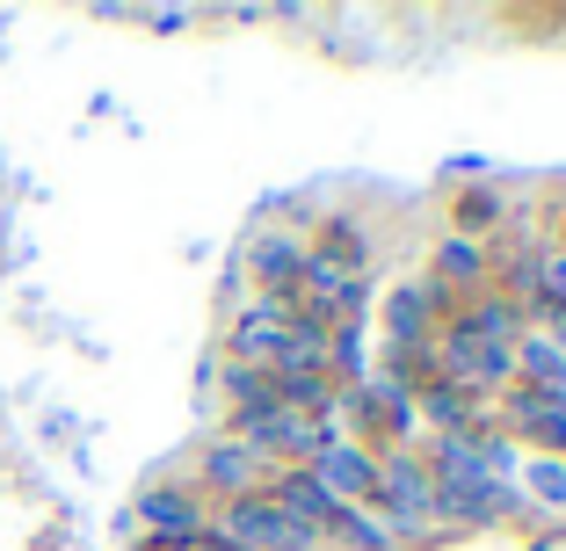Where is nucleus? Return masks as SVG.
Segmentation results:
<instances>
[{
    "label": "nucleus",
    "instance_id": "1",
    "mask_svg": "<svg viewBox=\"0 0 566 551\" xmlns=\"http://www.w3.org/2000/svg\"><path fill=\"white\" fill-rule=\"evenodd\" d=\"M436 370H443L450 384H501V378H516V349H494V341H472V335H458L450 327L443 335V349H436Z\"/></svg>",
    "mask_w": 566,
    "mask_h": 551
},
{
    "label": "nucleus",
    "instance_id": "2",
    "mask_svg": "<svg viewBox=\"0 0 566 551\" xmlns=\"http://www.w3.org/2000/svg\"><path fill=\"white\" fill-rule=\"evenodd\" d=\"M269 457L248 451V443H218L211 457H203V486H211L218 501H254V494H269Z\"/></svg>",
    "mask_w": 566,
    "mask_h": 551
},
{
    "label": "nucleus",
    "instance_id": "3",
    "mask_svg": "<svg viewBox=\"0 0 566 551\" xmlns=\"http://www.w3.org/2000/svg\"><path fill=\"white\" fill-rule=\"evenodd\" d=\"M138 522L160 537V551H175V544H189V537L211 530L203 501H197V494H182V486H153L146 501H138Z\"/></svg>",
    "mask_w": 566,
    "mask_h": 551
},
{
    "label": "nucleus",
    "instance_id": "4",
    "mask_svg": "<svg viewBox=\"0 0 566 551\" xmlns=\"http://www.w3.org/2000/svg\"><path fill=\"white\" fill-rule=\"evenodd\" d=\"M248 268H254V284H262V298H291V290H298V268H305V247L269 233V240H254Z\"/></svg>",
    "mask_w": 566,
    "mask_h": 551
},
{
    "label": "nucleus",
    "instance_id": "5",
    "mask_svg": "<svg viewBox=\"0 0 566 551\" xmlns=\"http://www.w3.org/2000/svg\"><path fill=\"white\" fill-rule=\"evenodd\" d=\"M436 276H443V284H480V276H486V254L480 247H472V240H458V233H450L443 240V247H436Z\"/></svg>",
    "mask_w": 566,
    "mask_h": 551
},
{
    "label": "nucleus",
    "instance_id": "6",
    "mask_svg": "<svg viewBox=\"0 0 566 551\" xmlns=\"http://www.w3.org/2000/svg\"><path fill=\"white\" fill-rule=\"evenodd\" d=\"M421 312H429V290H400V298H392V341H400V349L421 341Z\"/></svg>",
    "mask_w": 566,
    "mask_h": 551
},
{
    "label": "nucleus",
    "instance_id": "7",
    "mask_svg": "<svg viewBox=\"0 0 566 551\" xmlns=\"http://www.w3.org/2000/svg\"><path fill=\"white\" fill-rule=\"evenodd\" d=\"M494 218H501V203H494V197H465V203H458V240L486 233V225H494Z\"/></svg>",
    "mask_w": 566,
    "mask_h": 551
},
{
    "label": "nucleus",
    "instance_id": "8",
    "mask_svg": "<svg viewBox=\"0 0 566 551\" xmlns=\"http://www.w3.org/2000/svg\"><path fill=\"white\" fill-rule=\"evenodd\" d=\"M537 290H545V305L566 319V254H552V262H537Z\"/></svg>",
    "mask_w": 566,
    "mask_h": 551
},
{
    "label": "nucleus",
    "instance_id": "9",
    "mask_svg": "<svg viewBox=\"0 0 566 551\" xmlns=\"http://www.w3.org/2000/svg\"><path fill=\"white\" fill-rule=\"evenodd\" d=\"M531 486H537V494H552V501H566V471H552V465H537Z\"/></svg>",
    "mask_w": 566,
    "mask_h": 551
},
{
    "label": "nucleus",
    "instance_id": "10",
    "mask_svg": "<svg viewBox=\"0 0 566 551\" xmlns=\"http://www.w3.org/2000/svg\"><path fill=\"white\" fill-rule=\"evenodd\" d=\"M175 551H233V544H226V537H211V530H203V537H189V544H175Z\"/></svg>",
    "mask_w": 566,
    "mask_h": 551
}]
</instances>
